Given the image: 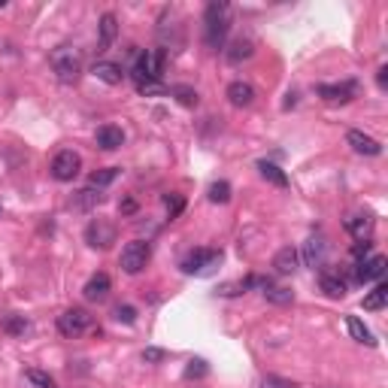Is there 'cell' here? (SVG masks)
I'll return each instance as SVG.
<instances>
[{
	"label": "cell",
	"instance_id": "cell-1",
	"mask_svg": "<svg viewBox=\"0 0 388 388\" xmlns=\"http://www.w3.org/2000/svg\"><path fill=\"white\" fill-rule=\"evenodd\" d=\"M228 31H230V6L225 0H212L203 9V43L207 49L219 52L228 40Z\"/></svg>",
	"mask_w": 388,
	"mask_h": 388
},
{
	"label": "cell",
	"instance_id": "cell-2",
	"mask_svg": "<svg viewBox=\"0 0 388 388\" xmlns=\"http://www.w3.org/2000/svg\"><path fill=\"white\" fill-rule=\"evenodd\" d=\"M49 64L61 85H76L82 76V55L73 49V46H58V49L49 55Z\"/></svg>",
	"mask_w": 388,
	"mask_h": 388
},
{
	"label": "cell",
	"instance_id": "cell-3",
	"mask_svg": "<svg viewBox=\"0 0 388 388\" xmlns=\"http://www.w3.org/2000/svg\"><path fill=\"white\" fill-rule=\"evenodd\" d=\"M149 258H152V243H149V240H131V243H125L122 255H118V267H122L127 276H137V273L146 270Z\"/></svg>",
	"mask_w": 388,
	"mask_h": 388
},
{
	"label": "cell",
	"instance_id": "cell-4",
	"mask_svg": "<svg viewBox=\"0 0 388 388\" xmlns=\"http://www.w3.org/2000/svg\"><path fill=\"white\" fill-rule=\"evenodd\" d=\"M221 264V249H191V252L182 258V273L188 276H207L212 267Z\"/></svg>",
	"mask_w": 388,
	"mask_h": 388
},
{
	"label": "cell",
	"instance_id": "cell-5",
	"mask_svg": "<svg viewBox=\"0 0 388 388\" xmlns=\"http://www.w3.org/2000/svg\"><path fill=\"white\" fill-rule=\"evenodd\" d=\"M164 67H167V49H146L137 55L131 76H149V79H161Z\"/></svg>",
	"mask_w": 388,
	"mask_h": 388
},
{
	"label": "cell",
	"instance_id": "cell-6",
	"mask_svg": "<svg viewBox=\"0 0 388 388\" xmlns=\"http://www.w3.org/2000/svg\"><path fill=\"white\" fill-rule=\"evenodd\" d=\"M95 325V319L88 316V310H79V307H73V310H64L61 316H58V334L61 337H82L85 331Z\"/></svg>",
	"mask_w": 388,
	"mask_h": 388
},
{
	"label": "cell",
	"instance_id": "cell-7",
	"mask_svg": "<svg viewBox=\"0 0 388 388\" xmlns=\"http://www.w3.org/2000/svg\"><path fill=\"white\" fill-rule=\"evenodd\" d=\"M316 95L325 100V104H349V100L358 97V82L346 79V82H321L316 88Z\"/></svg>",
	"mask_w": 388,
	"mask_h": 388
},
{
	"label": "cell",
	"instance_id": "cell-8",
	"mask_svg": "<svg viewBox=\"0 0 388 388\" xmlns=\"http://www.w3.org/2000/svg\"><path fill=\"white\" fill-rule=\"evenodd\" d=\"M79 170H82V158H79V152H73V149H61L52 158V176L58 182H73L79 176Z\"/></svg>",
	"mask_w": 388,
	"mask_h": 388
},
{
	"label": "cell",
	"instance_id": "cell-9",
	"mask_svg": "<svg viewBox=\"0 0 388 388\" xmlns=\"http://www.w3.org/2000/svg\"><path fill=\"white\" fill-rule=\"evenodd\" d=\"M116 237H118V230L113 221H106V219H91L85 228V243L91 249H109L116 243Z\"/></svg>",
	"mask_w": 388,
	"mask_h": 388
},
{
	"label": "cell",
	"instance_id": "cell-10",
	"mask_svg": "<svg viewBox=\"0 0 388 388\" xmlns=\"http://www.w3.org/2000/svg\"><path fill=\"white\" fill-rule=\"evenodd\" d=\"M385 267H388L385 255H367L355 264V279L358 282H382Z\"/></svg>",
	"mask_w": 388,
	"mask_h": 388
},
{
	"label": "cell",
	"instance_id": "cell-11",
	"mask_svg": "<svg viewBox=\"0 0 388 388\" xmlns=\"http://www.w3.org/2000/svg\"><path fill=\"white\" fill-rule=\"evenodd\" d=\"M319 285H321V291L328 294V298H346V291H349V285L346 279L340 276V270H334V267H319Z\"/></svg>",
	"mask_w": 388,
	"mask_h": 388
},
{
	"label": "cell",
	"instance_id": "cell-12",
	"mask_svg": "<svg viewBox=\"0 0 388 388\" xmlns=\"http://www.w3.org/2000/svg\"><path fill=\"white\" fill-rule=\"evenodd\" d=\"M346 143L352 146L358 155H367V158H376V155H382V143L373 140V137L364 134V131H349L346 134Z\"/></svg>",
	"mask_w": 388,
	"mask_h": 388
},
{
	"label": "cell",
	"instance_id": "cell-13",
	"mask_svg": "<svg viewBox=\"0 0 388 388\" xmlns=\"http://www.w3.org/2000/svg\"><path fill=\"white\" fill-rule=\"evenodd\" d=\"M95 143L104 152H116V149H122V146H125V131L118 125H100L97 134H95Z\"/></svg>",
	"mask_w": 388,
	"mask_h": 388
},
{
	"label": "cell",
	"instance_id": "cell-14",
	"mask_svg": "<svg viewBox=\"0 0 388 388\" xmlns=\"http://www.w3.org/2000/svg\"><path fill=\"white\" fill-rule=\"evenodd\" d=\"M109 289H113V282H109L106 273H95L91 279L85 282V289H82V298H85L88 303H100L109 298Z\"/></svg>",
	"mask_w": 388,
	"mask_h": 388
},
{
	"label": "cell",
	"instance_id": "cell-15",
	"mask_svg": "<svg viewBox=\"0 0 388 388\" xmlns=\"http://www.w3.org/2000/svg\"><path fill=\"white\" fill-rule=\"evenodd\" d=\"M343 225L355 240H373V225H376V221H373L370 212H355V216H349Z\"/></svg>",
	"mask_w": 388,
	"mask_h": 388
},
{
	"label": "cell",
	"instance_id": "cell-16",
	"mask_svg": "<svg viewBox=\"0 0 388 388\" xmlns=\"http://www.w3.org/2000/svg\"><path fill=\"white\" fill-rule=\"evenodd\" d=\"M325 252H328V243L325 237H310L307 243H303V264L307 267H325Z\"/></svg>",
	"mask_w": 388,
	"mask_h": 388
},
{
	"label": "cell",
	"instance_id": "cell-17",
	"mask_svg": "<svg viewBox=\"0 0 388 388\" xmlns=\"http://www.w3.org/2000/svg\"><path fill=\"white\" fill-rule=\"evenodd\" d=\"M100 203H104V194H100V188H82L76 191L70 198V209H76V212H91V209H97Z\"/></svg>",
	"mask_w": 388,
	"mask_h": 388
},
{
	"label": "cell",
	"instance_id": "cell-18",
	"mask_svg": "<svg viewBox=\"0 0 388 388\" xmlns=\"http://www.w3.org/2000/svg\"><path fill=\"white\" fill-rule=\"evenodd\" d=\"M228 100H230V106H237V109L252 106L255 104V88L249 85V82L237 79V82H230V85H228Z\"/></svg>",
	"mask_w": 388,
	"mask_h": 388
},
{
	"label": "cell",
	"instance_id": "cell-19",
	"mask_svg": "<svg viewBox=\"0 0 388 388\" xmlns=\"http://www.w3.org/2000/svg\"><path fill=\"white\" fill-rule=\"evenodd\" d=\"M273 267H276V273H279V276H291L300 267L298 249H294V246H282L279 252H276V258H273Z\"/></svg>",
	"mask_w": 388,
	"mask_h": 388
},
{
	"label": "cell",
	"instance_id": "cell-20",
	"mask_svg": "<svg viewBox=\"0 0 388 388\" xmlns=\"http://www.w3.org/2000/svg\"><path fill=\"white\" fill-rule=\"evenodd\" d=\"M91 73L100 79V82H106V85H122L127 73L122 70V64H113V61H97L95 67H91Z\"/></svg>",
	"mask_w": 388,
	"mask_h": 388
},
{
	"label": "cell",
	"instance_id": "cell-21",
	"mask_svg": "<svg viewBox=\"0 0 388 388\" xmlns=\"http://www.w3.org/2000/svg\"><path fill=\"white\" fill-rule=\"evenodd\" d=\"M97 31H100V40H97V52H106L109 46L116 43V36H118V22H116V15H113V13L100 15V25H97Z\"/></svg>",
	"mask_w": 388,
	"mask_h": 388
},
{
	"label": "cell",
	"instance_id": "cell-22",
	"mask_svg": "<svg viewBox=\"0 0 388 388\" xmlns=\"http://www.w3.org/2000/svg\"><path fill=\"white\" fill-rule=\"evenodd\" d=\"M131 79H134L137 95H143V97H164V95H170V88L164 85L161 79H149V76H131Z\"/></svg>",
	"mask_w": 388,
	"mask_h": 388
},
{
	"label": "cell",
	"instance_id": "cell-23",
	"mask_svg": "<svg viewBox=\"0 0 388 388\" xmlns=\"http://www.w3.org/2000/svg\"><path fill=\"white\" fill-rule=\"evenodd\" d=\"M255 55V43L249 40V36H237L234 43H230V49L225 52V58L230 64H240V61H246V58H252Z\"/></svg>",
	"mask_w": 388,
	"mask_h": 388
},
{
	"label": "cell",
	"instance_id": "cell-24",
	"mask_svg": "<svg viewBox=\"0 0 388 388\" xmlns=\"http://www.w3.org/2000/svg\"><path fill=\"white\" fill-rule=\"evenodd\" d=\"M258 173L270 182V186L276 188H289V176H285V170L282 167H276L273 161H258Z\"/></svg>",
	"mask_w": 388,
	"mask_h": 388
},
{
	"label": "cell",
	"instance_id": "cell-25",
	"mask_svg": "<svg viewBox=\"0 0 388 388\" xmlns=\"http://www.w3.org/2000/svg\"><path fill=\"white\" fill-rule=\"evenodd\" d=\"M346 328H349V337L355 340V343H364V346H376V340H373V334H370V328L364 325L358 316H349L346 319Z\"/></svg>",
	"mask_w": 388,
	"mask_h": 388
},
{
	"label": "cell",
	"instance_id": "cell-26",
	"mask_svg": "<svg viewBox=\"0 0 388 388\" xmlns=\"http://www.w3.org/2000/svg\"><path fill=\"white\" fill-rule=\"evenodd\" d=\"M27 328H31L27 319L18 316V312H9V316H4V321H0V331H4L6 337H25Z\"/></svg>",
	"mask_w": 388,
	"mask_h": 388
},
{
	"label": "cell",
	"instance_id": "cell-27",
	"mask_svg": "<svg viewBox=\"0 0 388 388\" xmlns=\"http://www.w3.org/2000/svg\"><path fill=\"white\" fill-rule=\"evenodd\" d=\"M170 97H176V104L186 106V109H194V106L200 104V95L191 85H173L170 88Z\"/></svg>",
	"mask_w": 388,
	"mask_h": 388
},
{
	"label": "cell",
	"instance_id": "cell-28",
	"mask_svg": "<svg viewBox=\"0 0 388 388\" xmlns=\"http://www.w3.org/2000/svg\"><path fill=\"white\" fill-rule=\"evenodd\" d=\"M385 303H388V285L385 282H376V289L370 294H364V310L376 312V310H382Z\"/></svg>",
	"mask_w": 388,
	"mask_h": 388
},
{
	"label": "cell",
	"instance_id": "cell-29",
	"mask_svg": "<svg viewBox=\"0 0 388 388\" xmlns=\"http://www.w3.org/2000/svg\"><path fill=\"white\" fill-rule=\"evenodd\" d=\"M230 182H225V179H219V182H212L209 186V191H207V198H209V203H228L230 200Z\"/></svg>",
	"mask_w": 388,
	"mask_h": 388
},
{
	"label": "cell",
	"instance_id": "cell-30",
	"mask_svg": "<svg viewBox=\"0 0 388 388\" xmlns=\"http://www.w3.org/2000/svg\"><path fill=\"white\" fill-rule=\"evenodd\" d=\"M116 176H118V167L95 170V173L88 176V186H91V188H104V186H109V182H116Z\"/></svg>",
	"mask_w": 388,
	"mask_h": 388
},
{
	"label": "cell",
	"instance_id": "cell-31",
	"mask_svg": "<svg viewBox=\"0 0 388 388\" xmlns=\"http://www.w3.org/2000/svg\"><path fill=\"white\" fill-rule=\"evenodd\" d=\"M113 319L118 321V325H134V321H137V310L131 307V303H116V307H113Z\"/></svg>",
	"mask_w": 388,
	"mask_h": 388
},
{
	"label": "cell",
	"instance_id": "cell-32",
	"mask_svg": "<svg viewBox=\"0 0 388 388\" xmlns=\"http://www.w3.org/2000/svg\"><path fill=\"white\" fill-rule=\"evenodd\" d=\"M25 376H27V382L36 385V388H58L49 373H46V370H36V367H31V370H25Z\"/></svg>",
	"mask_w": 388,
	"mask_h": 388
},
{
	"label": "cell",
	"instance_id": "cell-33",
	"mask_svg": "<svg viewBox=\"0 0 388 388\" xmlns=\"http://www.w3.org/2000/svg\"><path fill=\"white\" fill-rule=\"evenodd\" d=\"M264 298L270 300V303H279V307H289V303H294V294L289 289H276V285L264 291Z\"/></svg>",
	"mask_w": 388,
	"mask_h": 388
},
{
	"label": "cell",
	"instance_id": "cell-34",
	"mask_svg": "<svg viewBox=\"0 0 388 388\" xmlns=\"http://www.w3.org/2000/svg\"><path fill=\"white\" fill-rule=\"evenodd\" d=\"M207 373H209V367L203 358H194V361H188V367H186V380H203Z\"/></svg>",
	"mask_w": 388,
	"mask_h": 388
},
{
	"label": "cell",
	"instance_id": "cell-35",
	"mask_svg": "<svg viewBox=\"0 0 388 388\" xmlns=\"http://www.w3.org/2000/svg\"><path fill=\"white\" fill-rule=\"evenodd\" d=\"M164 207H167L170 219L182 216V209H186V198H179V194H164Z\"/></svg>",
	"mask_w": 388,
	"mask_h": 388
},
{
	"label": "cell",
	"instance_id": "cell-36",
	"mask_svg": "<svg viewBox=\"0 0 388 388\" xmlns=\"http://www.w3.org/2000/svg\"><path fill=\"white\" fill-rule=\"evenodd\" d=\"M373 255V240H358V243L352 246V258L355 261H361V258Z\"/></svg>",
	"mask_w": 388,
	"mask_h": 388
},
{
	"label": "cell",
	"instance_id": "cell-37",
	"mask_svg": "<svg viewBox=\"0 0 388 388\" xmlns=\"http://www.w3.org/2000/svg\"><path fill=\"white\" fill-rule=\"evenodd\" d=\"M164 358H167V352H164V349H155V346L143 349V361L146 364H158V361H164Z\"/></svg>",
	"mask_w": 388,
	"mask_h": 388
},
{
	"label": "cell",
	"instance_id": "cell-38",
	"mask_svg": "<svg viewBox=\"0 0 388 388\" xmlns=\"http://www.w3.org/2000/svg\"><path fill=\"white\" fill-rule=\"evenodd\" d=\"M118 212H122V216H134V212H137V200L134 198H125L122 203H118Z\"/></svg>",
	"mask_w": 388,
	"mask_h": 388
},
{
	"label": "cell",
	"instance_id": "cell-39",
	"mask_svg": "<svg viewBox=\"0 0 388 388\" xmlns=\"http://www.w3.org/2000/svg\"><path fill=\"white\" fill-rule=\"evenodd\" d=\"M376 85L385 91V85H388V67H380V70H376Z\"/></svg>",
	"mask_w": 388,
	"mask_h": 388
}]
</instances>
